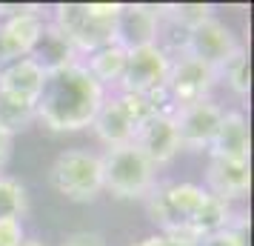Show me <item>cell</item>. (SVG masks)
<instances>
[{
  "label": "cell",
  "mask_w": 254,
  "mask_h": 246,
  "mask_svg": "<svg viewBox=\"0 0 254 246\" xmlns=\"http://www.w3.org/2000/svg\"><path fill=\"white\" fill-rule=\"evenodd\" d=\"M60 246H109L106 244V238L100 232H89V229H83V232H71L66 235Z\"/></svg>",
  "instance_id": "26"
},
{
  "label": "cell",
  "mask_w": 254,
  "mask_h": 246,
  "mask_svg": "<svg viewBox=\"0 0 254 246\" xmlns=\"http://www.w3.org/2000/svg\"><path fill=\"white\" fill-rule=\"evenodd\" d=\"M206 189L200 183H189V180H157L151 192L146 195V212L149 221L166 235H189L194 238V221L203 200H206Z\"/></svg>",
  "instance_id": "3"
},
{
  "label": "cell",
  "mask_w": 254,
  "mask_h": 246,
  "mask_svg": "<svg viewBox=\"0 0 254 246\" xmlns=\"http://www.w3.org/2000/svg\"><path fill=\"white\" fill-rule=\"evenodd\" d=\"M208 195L226 200H243L252 189V166L249 161H229V158H211L206 166V186Z\"/></svg>",
  "instance_id": "14"
},
{
  "label": "cell",
  "mask_w": 254,
  "mask_h": 246,
  "mask_svg": "<svg viewBox=\"0 0 254 246\" xmlns=\"http://www.w3.org/2000/svg\"><path fill=\"white\" fill-rule=\"evenodd\" d=\"M20 246H46V244H43V241H37V238H23Z\"/></svg>",
  "instance_id": "28"
},
{
  "label": "cell",
  "mask_w": 254,
  "mask_h": 246,
  "mask_svg": "<svg viewBox=\"0 0 254 246\" xmlns=\"http://www.w3.org/2000/svg\"><path fill=\"white\" fill-rule=\"evenodd\" d=\"M43 81H46V69L32 58H20L0 66V92L32 100V103L43 89Z\"/></svg>",
  "instance_id": "16"
},
{
  "label": "cell",
  "mask_w": 254,
  "mask_h": 246,
  "mask_svg": "<svg viewBox=\"0 0 254 246\" xmlns=\"http://www.w3.org/2000/svg\"><path fill=\"white\" fill-rule=\"evenodd\" d=\"M103 166V192L117 200H146L157 183V166L140 152L134 143L115 146L100 155Z\"/></svg>",
  "instance_id": "4"
},
{
  "label": "cell",
  "mask_w": 254,
  "mask_h": 246,
  "mask_svg": "<svg viewBox=\"0 0 254 246\" xmlns=\"http://www.w3.org/2000/svg\"><path fill=\"white\" fill-rule=\"evenodd\" d=\"M106 89L94 81L80 60L46 72L35 100V123L49 132H80L92 126Z\"/></svg>",
  "instance_id": "1"
},
{
  "label": "cell",
  "mask_w": 254,
  "mask_h": 246,
  "mask_svg": "<svg viewBox=\"0 0 254 246\" xmlns=\"http://www.w3.org/2000/svg\"><path fill=\"white\" fill-rule=\"evenodd\" d=\"M252 138H249V120L243 112H223L220 126L211 138L208 155L211 158H229V161H249Z\"/></svg>",
  "instance_id": "15"
},
{
  "label": "cell",
  "mask_w": 254,
  "mask_h": 246,
  "mask_svg": "<svg viewBox=\"0 0 254 246\" xmlns=\"http://www.w3.org/2000/svg\"><path fill=\"white\" fill-rule=\"evenodd\" d=\"M32 123H35V103L32 100L0 92V129H6L14 138L17 132H26Z\"/></svg>",
  "instance_id": "19"
},
{
  "label": "cell",
  "mask_w": 254,
  "mask_h": 246,
  "mask_svg": "<svg viewBox=\"0 0 254 246\" xmlns=\"http://www.w3.org/2000/svg\"><path fill=\"white\" fill-rule=\"evenodd\" d=\"M214 86H217V69L214 66H208L191 55L172 58V69H169V81H166V97L174 109L211 97Z\"/></svg>",
  "instance_id": "9"
},
{
  "label": "cell",
  "mask_w": 254,
  "mask_h": 246,
  "mask_svg": "<svg viewBox=\"0 0 254 246\" xmlns=\"http://www.w3.org/2000/svg\"><path fill=\"white\" fill-rule=\"evenodd\" d=\"M160 29V12L149 3H120V12L115 17V43L126 52L157 43Z\"/></svg>",
  "instance_id": "11"
},
{
  "label": "cell",
  "mask_w": 254,
  "mask_h": 246,
  "mask_svg": "<svg viewBox=\"0 0 254 246\" xmlns=\"http://www.w3.org/2000/svg\"><path fill=\"white\" fill-rule=\"evenodd\" d=\"M174 112H154L140 123L137 135H134V146L149 158L154 166H169L183 152L177 129H174Z\"/></svg>",
  "instance_id": "12"
},
{
  "label": "cell",
  "mask_w": 254,
  "mask_h": 246,
  "mask_svg": "<svg viewBox=\"0 0 254 246\" xmlns=\"http://www.w3.org/2000/svg\"><path fill=\"white\" fill-rule=\"evenodd\" d=\"M240 49V40L231 32L229 26L223 23L220 17H208L200 26H194L189 32V43H186V55L200 58L203 63L220 69L226 60Z\"/></svg>",
  "instance_id": "13"
},
{
  "label": "cell",
  "mask_w": 254,
  "mask_h": 246,
  "mask_svg": "<svg viewBox=\"0 0 254 246\" xmlns=\"http://www.w3.org/2000/svg\"><path fill=\"white\" fill-rule=\"evenodd\" d=\"M154 112H160L154 100L143 97V94L117 92L115 89V92H106L103 103H100V109L92 120V129L106 143V149L126 146V143L134 141L140 123Z\"/></svg>",
  "instance_id": "5"
},
{
  "label": "cell",
  "mask_w": 254,
  "mask_h": 246,
  "mask_svg": "<svg viewBox=\"0 0 254 246\" xmlns=\"http://www.w3.org/2000/svg\"><path fill=\"white\" fill-rule=\"evenodd\" d=\"M200 246H249L246 244V223H234L229 229L208 235V238L200 241Z\"/></svg>",
  "instance_id": "23"
},
{
  "label": "cell",
  "mask_w": 254,
  "mask_h": 246,
  "mask_svg": "<svg viewBox=\"0 0 254 246\" xmlns=\"http://www.w3.org/2000/svg\"><path fill=\"white\" fill-rule=\"evenodd\" d=\"M117 12L120 3H60L49 23L69 40L77 58H86L94 49L115 43Z\"/></svg>",
  "instance_id": "2"
},
{
  "label": "cell",
  "mask_w": 254,
  "mask_h": 246,
  "mask_svg": "<svg viewBox=\"0 0 254 246\" xmlns=\"http://www.w3.org/2000/svg\"><path fill=\"white\" fill-rule=\"evenodd\" d=\"M169 69H172V58L160 46L134 49V52H128V58H126V69H123V78L117 83V92L143 94V97L154 100L160 112H174V106L166 97Z\"/></svg>",
  "instance_id": "7"
},
{
  "label": "cell",
  "mask_w": 254,
  "mask_h": 246,
  "mask_svg": "<svg viewBox=\"0 0 254 246\" xmlns=\"http://www.w3.org/2000/svg\"><path fill=\"white\" fill-rule=\"evenodd\" d=\"M12 146H14V138L6 129H0V172L6 169L9 158H12Z\"/></svg>",
  "instance_id": "27"
},
{
  "label": "cell",
  "mask_w": 254,
  "mask_h": 246,
  "mask_svg": "<svg viewBox=\"0 0 254 246\" xmlns=\"http://www.w3.org/2000/svg\"><path fill=\"white\" fill-rule=\"evenodd\" d=\"M223 106L214 103L211 97L206 100H197V103H186L174 109V129L180 138V146L189 152H203L211 146V138L220 126V117H223Z\"/></svg>",
  "instance_id": "10"
},
{
  "label": "cell",
  "mask_w": 254,
  "mask_h": 246,
  "mask_svg": "<svg viewBox=\"0 0 254 246\" xmlns=\"http://www.w3.org/2000/svg\"><path fill=\"white\" fill-rule=\"evenodd\" d=\"M131 246H200L197 238H189V235H166V232H157V235H146L140 238L137 244Z\"/></svg>",
  "instance_id": "24"
},
{
  "label": "cell",
  "mask_w": 254,
  "mask_h": 246,
  "mask_svg": "<svg viewBox=\"0 0 254 246\" xmlns=\"http://www.w3.org/2000/svg\"><path fill=\"white\" fill-rule=\"evenodd\" d=\"M29 58L37 60L46 72L60 69V66H66V63L80 60V58H77V52L69 46V40L60 35L49 20H46V26H43V32H40V37H37V43H35V49H32V55H29Z\"/></svg>",
  "instance_id": "18"
},
{
  "label": "cell",
  "mask_w": 254,
  "mask_h": 246,
  "mask_svg": "<svg viewBox=\"0 0 254 246\" xmlns=\"http://www.w3.org/2000/svg\"><path fill=\"white\" fill-rule=\"evenodd\" d=\"M26 209H29V195L20 180H14L12 175L0 172V218H17L23 221Z\"/></svg>",
  "instance_id": "22"
},
{
  "label": "cell",
  "mask_w": 254,
  "mask_h": 246,
  "mask_svg": "<svg viewBox=\"0 0 254 246\" xmlns=\"http://www.w3.org/2000/svg\"><path fill=\"white\" fill-rule=\"evenodd\" d=\"M126 58H128V52L123 46L106 43V46L89 52L86 58H80V63L89 69V75L103 86L106 92H112V89H117V83H120V78H123Z\"/></svg>",
  "instance_id": "17"
},
{
  "label": "cell",
  "mask_w": 254,
  "mask_h": 246,
  "mask_svg": "<svg viewBox=\"0 0 254 246\" xmlns=\"http://www.w3.org/2000/svg\"><path fill=\"white\" fill-rule=\"evenodd\" d=\"M49 186L71 203H92L103 195L100 155L89 149H66L49 169Z\"/></svg>",
  "instance_id": "6"
},
{
  "label": "cell",
  "mask_w": 254,
  "mask_h": 246,
  "mask_svg": "<svg viewBox=\"0 0 254 246\" xmlns=\"http://www.w3.org/2000/svg\"><path fill=\"white\" fill-rule=\"evenodd\" d=\"M26 238L23 221L17 218H0V246H20Z\"/></svg>",
  "instance_id": "25"
},
{
  "label": "cell",
  "mask_w": 254,
  "mask_h": 246,
  "mask_svg": "<svg viewBox=\"0 0 254 246\" xmlns=\"http://www.w3.org/2000/svg\"><path fill=\"white\" fill-rule=\"evenodd\" d=\"M166 20H172L174 26H180L186 32H191L194 26L203 20L214 17V6L211 3H169V6H157Z\"/></svg>",
  "instance_id": "21"
},
{
  "label": "cell",
  "mask_w": 254,
  "mask_h": 246,
  "mask_svg": "<svg viewBox=\"0 0 254 246\" xmlns=\"http://www.w3.org/2000/svg\"><path fill=\"white\" fill-rule=\"evenodd\" d=\"M217 81H226V86H229L234 94L249 97V89H252V69H249V52L243 46L217 69Z\"/></svg>",
  "instance_id": "20"
},
{
  "label": "cell",
  "mask_w": 254,
  "mask_h": 246,
  "mask_svg": "<svg viewBox=\"0 0 254 246\" xmlns=\"http://www.w3.org/2000/svg\"><path fill=\"white\" fill-rule=\"evenodd\" d=\"M46 20L37 6H0V66L29 58Z\"/></svg>",
  "instance_id": "8"
}]
</instances>
